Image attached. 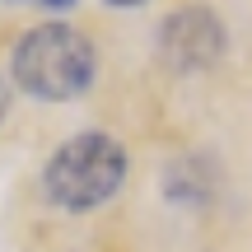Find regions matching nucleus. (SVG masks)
<instances>
[{
    "label": "nucleus",
    "instance_id": "obj_1",
    "mask_svg": "<svg viewBox=\"0 0 252 252\" xmlns=\"http://www.w3.org/2000/svg\"><path fill=\"white\" fill-rule=\"evenodd\" d=\"M14 84L33 98L65 103L94 84V42L70 24H37L14 47Z\"/></svg>",
    "mask_w": 252,
    "mask_h": 252
},
{
    "label": "nucleus",
    "instance_id": "obj_2",
    "mask_svg": "<svg viewBox=\"0 0 252 252\" xmlns=\"http://www.w3.org/2000/svg\"><path fill=\"white\" fill-rule=\"evenodd\" d=\"M122 182H126V150L103 131L70 135L47 159V173H42V187L52 196V206L70 210V215L103 206Z\"/></svg>",
    "mask_w": 252,
    "mask_h": 252
},
{
    "label": "nucleus",
    "instance_id": "obj_3",
    "mask_svg": "<svg viewBox=\"0 0 252 252\" xmlns=\"http://www.w3.org/2000/svg\"><path fill=\"white\" fill-rule=\"evenodd\" d=\"M159 56L173 70H210L224 56V24L215 9L187 5L163 19L159 28Z\"/></svg>",
    "mask_w": 252,
    "mask_h": 252
},
{
    "label": "nucleus",
    "instance_id": "obj_4",
    "mask_svg": "<svg viewBox=\"0 0 252 252\" xmlns=\"http://www.w3.org/2000/svg\"><path fill=\"white\" fill-rule=\"evenodd\" d=\"M28 5H47V9H65V5H75V0H28Z\"/></svg>",
    "mask_w": 252,
    "mask_h": 252
},
{
    "label": "nucleus",
    "instance_id": "obj_5",
    "mask_svg": "<svg viewBox=\"0 0 252 252\" xmlns=\"http://www.w3.org/2000/svg\"><path fill=\"white\" fill-rule=\"evenodd\" d=\"M108 5H117V9H126V5H145V0H108Z\"/></svg>",
    "mask_w": 252,
    "mask_h": 252
},
{
    "label": "nucleus",
    "instance_id": "obj_6",
    "mask_svg": "<svg viewBox=\"0 0 252 252\" xmlns=\"http://www.w3.org/2000/svg\"><path fill=\"white\" fill-rule=\"evenodd\" d=\"M5 103H9V98H5V84H0V117H5Z\"/></svg>",
    "mask_w": 252,
    "mask_h": 252
}]
</instances>
